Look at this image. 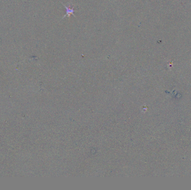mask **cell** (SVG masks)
<instances>
[{
  "label": "cell",
  "mask_w": 191,
  "mask_h": 190,
  "mask_svg": "<svg viewBox=\"0 0 191 190\" xmlns=\"http://www.w3.org/2000/svg\"><path fill=\"white\" fill-rule=\"evenodd\" d=\"M63 5L65 8V9H66V14H65V15L63 16V18H64V17H66L67 16H68V17H70V15H74V7L70 8V6L67 7L64 4H63ZM74 16H75L74 15Z\"/></svg>",
  "instance_id": "cell-1"
}]
</instances>
